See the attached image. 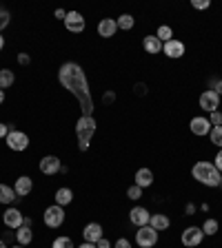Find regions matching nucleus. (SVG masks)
Listing matches in <instances>:
<instances>
[{
  "label": "nucleus",
  "instance_id": "1",
  "mask_svg": "<svg viewBox=\"0 0 222 248\" xmlns=\"http://www.w3.org/2000/svg\"><path fill=\"white\" fill-rule=\"evenodd\" d=\"M58 82L62 89H67L71 95H76L83 115H93V100H91V89H89L87 76H85L83 67L78 62H65L58 69Z\"/></svg>",
  "mask_w": 222,
  "mask_h": 248
},
{
  "label": "nucleus",
  "instance_id": "10",
  "mask_svg": "<svg viewBox=\"0 0 222 248\" xmlns=\"http://www.w3.org/2000/svg\"><path fill=\"white\" fill-rule=\"evenodd\" d=\"M65 27L71 33H80L85 31V16L80 11H67V18H65Z\"/></svg>",
  "mask_w": 222,
  "mask_h": 248
},
{
  "label": "nucleus",
  "instance_id": "35",
  "mask_svg": "<svg viewBox=\"0 0 222 248\" xmlns=\"http://www.w3.org/2000/svg\"><path fill=\"white\" fill-rule=\"evenodd\" d=\"M9 124H5V122H0V140L2 138H7V135H9Z\"/></svg>",
  "mask_w": 222,
  "mask_h": 248
},
{
  "label": "nucleus",
  "instance_id": "36",
  "mask_svg": "<svg viewBox=\"0 0 222 248\" xmlns=\"http://www.w3.org/2000/svg\"><path fill=\"white\" fill-rule=\"evenodd\" d=\"M213 166H216V169H218V170H220V173H222V149H220V151H218V155H216V160H213Z\"/></svg>",
  "mask_w": 222,
  "mask_h": 248
},
{
  "label": "nucleus",
  "instance_id": "15",
  "mask_svg": "<svg viewBox=\"0 0 222 248\" xmlns=\"http://www.w3.org/2000/svg\"><path fill=\"white\" fill-rule=\"evenodd\" d=\"M189 126H191V133L193 135H209L211 133V122H209V118H200V115H196V118L191 120V124H189Z\"/></svg>",
  "mask_w": 222,
  "mask_h": 248
},
{
  "label": "nucleus",
  "instance_id": "23",
  "mask_svg": "<svg viewBox=\"0 0 222 248\" xmlns=\"http://www.w3.org/2000/svg\"><path fill=\"white\" fill-rule=\"evenodd\" d=\"M16 191L7 184H0V204H14L16 202Z\"/></svg>",
  "mask_w": 222,
  "mask_h": 248
},
{
  "label": "nucleus",
  "instance_id": "49",
  "mask_svg": "<svg viewBox=\"0 0 222 248\" xmlns=\"http://www.w3.org/2000/svg\"><path fill=\"white\" fill-rule=\"evenodd\" d=\"M220 188H222V182H220Z\"/></svg>",
  "mask_w": 222,
  "mask_h": 248
},
{
  "label": "nucleus",
  "instance_id": "2",
  "mask_svg": "<svg viewBox=\"0 0 222 248\" xmlns=\"http://www.w3.org/2000/svg\"><path fill=\"white\" fill-rule=\"evenodd\" d=\"M191 175H193L196 182L209 186V188H216V186H220V182H222V173L213 166V162H205V160H200V162L193 164Z\"/></svg>",
  "mask_w": 222,
  "mask_h": 248
},
{
  "label": "nucleus",
  "instance_id": "42",
  "mask_svg": "<svg viewBox=\"0 0 222 248\" xmlns=\"http://www.w3.org/2000/svg\"><path fill=\"white\" fill-rule=\"evenodd\" d=\"M196 213V204H187V215H193Z\"/></svg>",
  "mask_w": 222,
  "mask_h": 248
},
{
  "label": "nucleus",
  "instance_id": "25",
  "mask_svg": "<svg viewBox=\"0 0 222 248\" xmlns=\"http://www.w3.org/2000/svg\"><path fill=\"white\" fill-rule=\"evenodd\" d=\"M116 25H118V29H122V31H129V29H134V25H136V18L134 16H129V14H122L116 20Z\"/></svg>",
  "mask_w": 222,
  "mask_h": 248
},
{
  "label": "nucleus",
  "instance_id": "16",
  "mask_svg": "<svg viewBox=\"0 0 222 248\" xmlns=\"http://www.w3.org/2000/svg\"><path fill=\"white\" fill-rule=\"evenodd\" d=\"M31 188H34V182H31L29 175H20L18 180H16V184H14V191H16V195L18 197L29 195Z\"/></svg>",
  "mask_w": 222,
  "mask_h": 248
},
{
  "label": "nucleus",
  "instance_id": "31",
  "mask_svg": "<svg viewBox=\"0 0 222 248\" xmlns=\"http://www.w3.org/2000/svg\"><path fill=\"white\" fill-rule=\"evenodd\" d=\"M9 22H11V14L9 11H5V9H0V31L5 29Z\"/></svg>",
  "mask_w": 222,
  "mask_h": 248
},
{
  "label": "nucleus",
  "instance_id": "47",
  "mask_svg": "<svg viewBox=\"0 0 222 248\" xmlns=\"http://www.w3.org/2000/svg\"><path fill=\"white\" fill-rule=\"evenodd\" d=\"M0 248H9V246H7V244L2 242V239H0Z\"/></svg>",
  "mask_w": 222,
  "mask_h": 248
},
{
  "label": "nucleus",
  "instance_id": "13",
  "mask_svg": "<svg viewBox=\"0 0 222 248\" xmlns=\"http://www.w3.org/2000/svg\"><path fill=\"white\" fill-rule=\"evenodd\" d=\"M22 219H25V217H22V213L18 211V208H7L5 213H2V222H5V226L7 228H14V231H18V228L22 226Z\"/></svg>",
  "mask_w": 222,
  "mask_h": 248
},
{
  "label": "nucleus",
  "instance_id": "17",
  "mask_svg": "<svg viewBox=\"0 0 222 248\" xmlns=\"http://www.w3.org/2000/svg\"><path fill=\"white\" fill-rule=\"evenodd\" d=\"M116 31H118V25H116V20H111V18H102V20L98 22L100 38H111V36H116Z\"/></svg>",
  "mask_w": 222,
  "mask_h": 248
},
{
  "label": "nucleus",
  "instance_id": "18",
  "mask_svg": "<svg viewBox=\"0 0 222 248\" xmlns=\"http://www.w3.org/2000/svg\"><path fill=\"white\" fill-rule=\"evenodd\" d=\"M154 184V170L151 169H138L136 170V186H140L145 191L147 186Z\"/></svg>",
  "mask_w": 222,
  "mask_h": 248
},
{
  "label": "nucleus",
  "instance_id": "32",
  "mask_svg": "<svg viewBox=\"0 0 222 248\" xmlns=\"http://www.w3.org/2000/svg\"><path fill=\"white\" fill-rule=\"evenodd\" d=\"M209 122H211V126H222V113L220 111H213V113L209 115Z\"/></svg>",
  "mask_w": 222,
  "mask_h": 248
},
{
  "label": "nucleus",
  "instance_id": "41",
  "mask_svg": "<svg viewBox=\"0 0 222 248\" xmlns=\"http://www.w3.org/2000/svg\"><path fill=\"white\" fill-rule=\"evenodd\" d=\"M213 91H216L218 95H222V80H216V84H213Z\"/></svg>",
  "mask_w": 222,
  "mask_h": 248
},
{
  "label": "nucleus",
  "instance_id": "19",
  "mask_svg": "<svg viewBox=\"0 0 222 248\" xmlns=\"http://www.w3.org/2000/svg\"><path fill=\"white\" fill-rule=\"evenodd\" d=\"M149 226L155 228L158 232H160V231H167V228L171 226V219L165 215V213H154V215H151V219H149Z\"/></svg>",
  "mask_w": 222,
  "mask_h": 248
},
{
  "label": "nucleus",
  "instance_id": "7",
  "mask_svg": "<svg viewBox=\"0 0 222 248\" xmlns=\"http://www.w3.org/2000/svg\"><path fill=\"white\" fill-rule=\"evenodd\" d=\"M7 146L11 151H25L29 149V135L22 133V131H9V135L5 138Z\"/></svg>",
  "mask_w": 222,
  "mask_h": 248
},
{
  "label": "nucleus",
  "instance_id": "37",
  "mask_svg": "<svg viewBox=\"0 0 222 248\" xmlns=\"http://www.w3.org/2000/svg\"><path fill=\"white\" fill-rule=\"evenodd\" d=\"M29 62H31L29 53H18V64H29Z\"/></svg>",
  "mask_w": 222,
  "mask_h": 248
},
{
  "label": "nucleus",
  "instance_id": "3",
  "mask_svg": "<svg viewBox=\"0 0 222 248\" xmlns=\"http://www.w3.org/2000/svg\"><path fill=\"white\" fill-rule=\"evenodd\" d=\"M96 133V118L93 115H80L76 122V138H78V149L87 151L91 144V138Z\"/></svg>",
  "mask_w": 222,
  "mask_h": 248
},
{
  "label": "nucleus",
  "instance_id": "27",
  "mask_svg": "<svg viewBox=\"0 0 222 248\" xmlns=\"http://www.w3.org/2000/svg\"><path fill=\"white\" fill-rule=\"evenodd\" d=\"M202 232H205V237H207V235H216L218 232V219H211V217H209V219H205V224H202Z\"/></svg>",
  "mask_w": 222,
  "mask_h": 248
},
{
  "label": "nucleus",
  "instance_id": "12",
  "mask_svg": "<svg viewBox=\"0 0 222 248\" xmlns=\"http://www.w3.org/2000/svg\"><path fill=\"white\" fill-rule=\"evenodd\" d=\"M149 219H151V213L147 211L145 206H134L129 211V222L134 224V226H147L149 224Z\"/></svg>",
  "mask_w": 222,
  "mask_h": 248
},
{
  "label": "nucleus",
  "instance_id": "33",
  "mask_svg": "<svg viewBox=\"0 0 222 248\" xmlns=\"http://www.w3.org/2000/svg\"><path fill=\"white\" fill-rule=\"evenodd\" d=\"M191 7L193 9H209V7H211V2H209V0H191Z\"/></svg>",
  "mask_w": 222,
  "mask_h": 248
},
{
  "label": "nucleus",
  "instance_id": "40",
  "mask_svg": "<svg viewBox=\"0 0 222 248\" xmlns=\"http://www.w3.org/2000/svg\"><path fill=\"white\" fill-rule=\"evenodd\" d=\"M96 248H111V244H109V239H100V242L98 244H96Z\"/></svg>",
  "mask_w": 222,
  "mask_h": 248
},
{
  "label": "nucleus",
  "instance_id": "44",
  "mask_svg": "<svg viewBox=\"0 0 222 248\" xmlns=\"http://www.w3.org/2000/svg\"><path fill=\"white\" fill-rule=\"evenodd\" d=\"M22 226H29L31 228V219H29V217H25V219H22Z\"/></svg>",
  "mask_w": 222,
  "mask_h": 248
},
{
  "label": "nucleus",
  "instance_id": "28",
  "mask_svg": "<svg viewBox=\"0 0 222 248\" xmlns=\"http://www.w3.org/2000/svg\"><path fill=\"white\" fill-rule=\"evenodd\" d=\"M209 140H211L218 149H222V126H213L211 133H209Z\"/></svg>",
  "mask_w": 222,
  "mask_h": 248
},
{
  "label": "nucleus",
  "instance_id": "29",
  "mask_svg": "<svg viewBox=\"0 0 222 248\" xmlns=\"http://www.w3.org/2000/svg\"><path fill=\"white\" fill-rule=\"evenodd\" d=\"M51 248H76L71 242V237H56L51 244Z\"/></svg>",
  "mask_w": 222,
  "mask_h": 248
},
{
  "label": "nucleus",
  "instance_id": "34",
  "mask_svg": "<svg viewBox=\"0 0 222 248\" xmlns=\"http://www.w3.org/2000/svg\"><path fill=\"white\" fill-rule=\"evenodd\" d=\"M114 248H131V242L129 239H124V237H120L118 242L114 244Z\"/></svg>",
  "mask_w": 222,
  "mask_h": 248
},
{
  "label": "nucleus",
  "instance_id": "46",
  "mask_svg": "<svg viewBox=\"0 0 222 248\" xmlns=\"http://www.w3.org/2000/svg\"><path fill=\"white\" fill-rule=\"evenodd\" d=\"M5 102V91H0V104Z\"/></svg>",
  "mask_w": 222,
  "mask_h": 248
},
{
  "label": "nucleus",
  "instance_id": "22",
  "mask_svg": "<svg viewBox=\"0 0 222 248\" xmlns=\"http://www.w3.org/2000/svg\"><path fill=\"white\" fill-rule=\"evenodd\" d=\"M16 242L20 244V246H29L34 242V232H31L29 226H20L16 231Z\"/></svg>",
  "mask_w": 222,
  "mask_h": 248
},
{
  "label": "nucleus",
  "instance_id": "4",
  "mask_svg": "<svg viewBox=\"0 0 222 248\" xmlns=\"http://www.w3.org/2000/svg\"><path fill=\"white\" fill-rule=\"evenodd\" d=\"M42 219H45V226L60 228L62 224H65V208L58 206V204H51V206L45 208V213H42Z\"/></svg>",
  "mask_w": 222,
  "mask_h": 248
},
{
  "label": "nucleus",
  "instance_id": "45",
  "mask_svg": "<svg viewBox=\"0 0 222 248\" xmlns=\"http://www.w3.org/2000/svg\"><path fill=\"white\" fill-rule=\"evenodd\" d=\"M2 49H5V38L0 36V51H2Z\"/></svg>",
  "mask_w": 222,
  "mask_h": 248
},
{
  "label": "nucleus",
  "instance_id": "14",
  "mask_svg": "<svg viewBox=\"0 0 222 248\" xmlns=\"http://www.w3.org/2000/svg\"><path fill=\"white\" fill-rule=\"evenodd\" d=\"M162 51H165L167 58H173V60H176V58H182L185 56V42L173 38V40H169V42L162 45Z\"/></svg>",
  "mask_w": 222,
  "mask_h": 248
},
{
  "label": "nucleus",
  "instance_id": "48",
  "mask_svg": "<svg viewBox=\"0 0 222 248\" xmlns=\"http://www.w3.org/2000/svg\"><path fill=\"white\" fill-rule=\"evenodd\" d=\"M9 248H25V246H20V244H16V246H9Z\"/></svg>",
  "mask_w": 222,
  "mask_h": 248
},
{
  "label": "nucleus",
  "instance_id": "21",
  "mask_svg": "<svg viewBox=\"0 0 222 248\" xmlns=\"http://www.w3.org/2000/svg\"><path fill=\"white\" fill-rule=\"evenodd\" d=\"M142 46H145V51L151 53V56H155V53L162 51V42L158 40V36H145V40H142Z\"/></svg>",
  "mask_w": 222,
  "mask_h": 248
},
{
  "label": "nucleus",
  "instance_id": "20",
  "mask_svg": "<svg viewBox=\"0 0 222 248\" xmlns=\"http://www.w3.org/2000/svg\"><path fill=\"white\" fill-rule=\"evenodd\" d=\"M53 197H56L58 206L65 208L67 204H71V202H73V191H71V188H67V186H62V188H58V191H56V195H53Z\"/></svg>",
  "mask_w": 222,
  "mask_h": 248
},
{
  "label": "nucleus",
  "instance_id": "30",
  "mask_svg": "<svg viewBox=\"0 0 222 248\" xmlns=\"http://www.w3.org/2000/svg\"><path fill=\"white\" fill-rule=\"evenodd\" d=\"M127 195H129V200H140V197H142V188L134 184V186L127 188Z\"/></svg>",
  "mask_w": 222,
  "mask_h": 248
},
{
  "label": "nucleus",
  "instance_id": "6",
  "mask_svg": "<svg viewBox=\"0 0 222 248\" xmlns=\"http://www.w3.org/2000/svg\"><path fill=\"white\" fill-rule=\"evenodd\" d=\"M202 239H205V232H202L200 226H189L182 231V246H187V248L200 246Z\"/></svg>",
  "mask_w": 222,
  "mask_h": 248
},
{
  "label": "nucleus",
  "instance_id": "5",
  "mask_svg": "<svg viewBox=\"0 0 222 248\" xmlns=\"http://www.w3.org/2000/svg\"><path fill=\"white\" fill-rule=\"evenodd\" d=\"M136 244H138L140 248H154L155 244H158V231L151 228L149 224H147V226H140L138 231H136Z\"/></svg>",
  "mask_w": 222,
  "mask_h": 248
},
{
  "label": "nucleus",
  "instance_id": "24",
  "mask_svg": "<svg viewBox=\"0 0 222 248\" xmlns=\"http://www.w3.org/2000/svg\"><path fill=\"white\" fill-rule=\"evenodd\" d=\"M14 82H16L14 71H11V69H0V91L9 89Z\"/></svg>",
  "mask_w": 222,
  "mask_h": 248
},
{
  "label": "nucleus",
  "instance_id": "26",
  "mask_svg": "<svg viewBox=\"0 0 222 248\" xmlns=\"http://www.w3.org/2000/svg\"><path fill=\"white\" fill-rule=\"evenodd\" d=\"M155 36H158V40L165 45V42H169V40H173V29H171L169 25H162V27H158V31H155Z\"/></svg>",
  "mask_w": 222,
  "mask_h": 248
},
{
  "label": "nucleus",
  "instance_id": "43",
  "mask_svg": "<svg viewBox=\"0 0 222 248\" xmlns=\"http://www.w3.org/2000/svg\"><path fill=\"white\" fill-rule=\"evenodd\" d=\"M76 248H96V244H89V242H83L80 246H76Z\"/></svg>",
  "mask_w": 222,
  "mask_h": 248
},
{
  "label": "nucleus",
  "instance_id": "39",
  "mask_svg": "<svg viewBox=\"0 0 222 248\" xmlns=\"http://www.w3.org/2000/svg\"><path fill=\"white\" fill-rule=\"evenodd\" d=\"M53 16H56L58 20H65V18H67V11H65V9H56V11H53Z\"/></svg>",
  "mask_w": 222,
  "mask_h": 248
},
{
  "label": "nucleus",
  "instance_id": "11",
  "mask_svg": "<svg viewBox=\"0 0 222 248\" xmlns=\"http://www.w3.org/2000/svg\"><path fill=\"white\" fill-rule=\"evenodd\" d=\"M102 237H104V231H102V226H100L98 222H89L87 226H85V231H83V239H85V242L98 244Z\"/></svg>",
  "mask_w": 222,
  "mask_h": 248
},
{
  "label": "nucleus",
  "instance_id": "8",
  "mask_svg": "<svg viewBox=\"0 0 222 248\" xmlns=\"http://www.w3.org/2000/svg\"><path fill=\"white\" fill-rule=\"evenodd\" d=\"M38 169H40L42 175H58L62 169V162L56 155H45L40 160V164H38Z\"/></svg>",
  "mask_w": 222,
  "mask_h": 248
},
{
  "label": "nucleus",
  "instance_id": "9",
  "mask_svg": "<svg viewBox=\"0 0 222 248\" xmlns=\"http://www.w3.org/2000/svg\"><path fill=\"white\" fill-rule=\"evenodd\" d=\"M218 107H220V95L216 91L207 89L200 93V108H205L207 113H213V111H218Z\"/></svg>",
  "mask_w": 222,
  "mask_h": 248
},
{
  "label": "nucleus",
  "instance_id": "38",
  "mask_svg": "<svg viewBox=\"0 0 222 248\" xmlns=\"http://www.w3.org/2000/svg\"><path fill=\"white\" fill-rule=\"evenodd\" d=\"M114 100H116V93H114V91H107V93H104V95H102V102H104V104L114 102Z\"/></svg>",
  "mask_w": 222,
  "mask_h": 248
}]
</instances>
